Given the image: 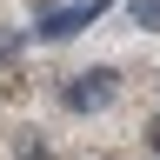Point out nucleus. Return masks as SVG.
I'll return each mask as SVG.
<instances>
[{
    "instance_id": "obj_5",
    "label": "nucleus",
    "mask_w": 160,
    "mask_h": 160,
    "mask_svg": "<svg viewBox=\"0 0 160 160\" xmlns=\"http://www.w3.org/2000/svg\"><path fill=\"white\" fill-rule=\"evenodd\" d=\"M147 147H153V153H160V127H153V133H147Z\"/></svg>"
},
{
    "instance_id": "obj_2",
    "label": "nucleus",
    "mask_w": 160,
    "mask_h": 160,
    "mask_svg": "<svg viewBox=\"0 0 160 160\" xmlns=\"http://www.w3.org/2000/svg\"><path fill=\"white\" fill-rule=\"evenodd\" d=\"M113 67H93V73H73V87L67 93H60V100H67V107L73 113H87V107H107V100H113Z\"/></svg>"
},
{
    "instance_id": "obj_3",
    "label": "nucleus",
    "mask_w": 160,
    "mask_h": 160,
    "mask_svg": "<svg viewBox=\"0 0 160 160\" xmlns=\"http://www.w3.org/2000/svg\"><path fill=\"white\" fill-rule=\"evenodd\" d=\"M127 13H133V27H147V33H160V0H133Z\"/></svg>"
},
{
    "instance_id": "obj_4",
    "label": "nucleus",
    "mask_w": 160,
    "mask_h": 160,
    "mask_svg": "<svg viewBox=\"0 0 160 160\" xmlns=\"http://www.w3.org/2000/svg\"><path fill=\"white\" fill-rule=\"evenodd\" d=\"M13 47H20V33H0V60H7V53H13Z\"/></svg>"
},
{
    "instance_id": "obj_1",
    "label": "nucleus",
    "mask_w": 160,
    "mask_h": 160,
    "mask_svg": "<svg viewBox=\"0 0 160 160\" xmlns=\"http://www.w3.org/2000/svg\"><path fill=\"white\" fill-rule=\"evenodd\" d=\"M100 13H107V0H73V7H60V13H47V20H40V40H73L80 27H93V20Z\"/></svg>"
}]
</instances>
